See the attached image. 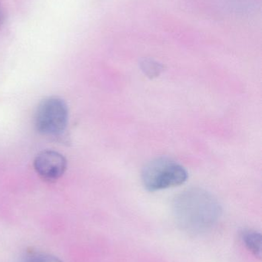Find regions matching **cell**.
Segmentation results:
<instances>
[{
  "instance_id": "1",
  "label": "cell",
  "mask_w": 262,
  "mask_h": 262,
  "mask_svg": "<svg viewBox=\"0 0 262 262\" xmlns=\"http://www.w3.org/2000/svg\"><path fill=\"white\" fill-rule=\"evenodd\" d=\"M173 213L182 230L191 235H201L209 232L218 223L221 207L210 192L193 188L175 197Z\"/></svg>"
},
{
  "instance_id": "2",
  "label": "cell",
  "mask_w": 262,
  "mask_h": 262,
  "mask_svg": "<svg viewBox=\"0 0 262 262\" xmlns=\"http://www.w3.org/2000/svg\"><path fill=\"white\" fill-rule=\"evenodd\" d=\"M187 180V171L182 165L164 157L149 162L142 172L143 185L150 192L180 186Z\"/></svg>"
},
{
  "instance_id": "3",
  "label": "cell",
  "mask_w": 262,
  "mask_h": 262,
  "mask_svg": "<svg viewBox=\"0 0 262 262\" xmlns=\"http://www.w3.org/2000/svg\"><path fill=\"white\" fill-rule=\"evenodd\" d=\"M69 110L67 104L61 98L51 97L43 100L35 117L36 130L44 135L61 134L67 127Z\"/></svg>"
},
{
  "instance_id": "4",
  "label": "cell",
  "mask_w": 262,
  "mask_h": 262,
  "mask_svg": "<svg viewBox=\"0 0 262 262\" xmlns=\"http://www.w3.org/2000/svg\"><path fill=\"white\" fill-rule=\"evenodd\" d=\"M34 168L43 180L54 181L63 177L66 172L67 160L56 151H43L35 157Z\"/></svg>"
},
{
  "instance_id": "5",
  "label": "cell",
  "mask_w": 262,
  "mask_h": 262,
  "mask_svg": "<svg viewBox=\"0 0 262 262\" xmlns=\"http://www.w3.org/2000/svg\"><path fill=\"white\" fill-rule=\"evenodd\" d=\"M241 240L249 252L255 256H261V235L259 232L253 230H246L241 233Z\"/></svg>"
},
{
  "instance_id": "6",
  "label": "cell",
  "mask_w": 262,
  "mask_h": 262,
  "mask_svg": "<svg viewBox=\"0 0 262 262\" xmlns=\"http://www.w3.org/2000/svg\"><path fill=\"white\" fill-rule=\"evenodd\" d=\"M140 66L145 75L150 78H157L163 70V66L161 64L148 58L142 61Z\"/></svg>"
},
{
  "instance_id": "7",
  "label": "cell",
  "mask_w": 262,
  "mask_h": 262,
  "mask_svg": "<svg viewBox=\"0 0 262 262\" xmlns=\"http://www.w3.org/2000/svg\"><path fill=\"white\" fill-rule=\"evenodd\" d=\"M22 262H63L59 258L43 252H32L28 253Z\"/></svg>"
}]
</instances>
